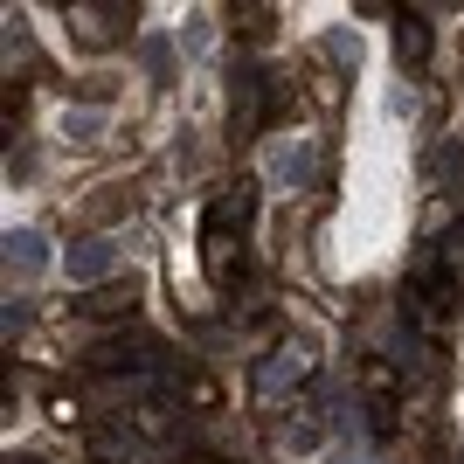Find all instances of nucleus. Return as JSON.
I'll return each instance as SVG.
<instances>
[{"mask_svg": "<svg viewBox=\"0 0 464 464\" xmlns=\"http://www.w3.org/2000/svg\"><path fill=\"white\" fill-rule=\"evenodd\" d=\"M83 368L91 374H174L167 347H153L146 333H125V340H104V347L83 353Z\"/></svg>", "mask_w": 464, "mask_h": 464, "instance_id": "1", "label": "nucleus"}, {"mask_svg": "<svg viewBox=\"0 0 464 464\" xmlns=\"http://www.w3.org/2000/svg\"><path fill=\"white\" fill-rule=\"evenodd\" d=\"M70 21H77V42H91V49H104V42H118L125 28L139 21V7H70Z\"/></svg>", "mask_w": 464, "mask_h": 464, "instance_id": "2", "label": "nucleus"}, {"mask_svg": "<svg viewBox=\"0 0 464 464\" xmlns=\"http://www.w3.org/2000/svg\"><path fill=\"white\" fill-rule=\"evenodd\" d=\"M305 374H312V347H277L271 361L250 374V388H256V395H285V388L305 382Z\"/></svg>", "mask_w": 464, "mask_h": 464, "instance_id": "3", "label": "nucleus"}, {"mask_svg": "<svg viewBox=\"0 0 464 464\" xmlns=\"http://www.w3.org/2000/svg\"><path fill=\"white\" fill-rule=\"evenodd\" d=\"M250 222H256V188H250V180H236V188H222V201L208 208V229L236 236V229H250Z\"/></svg>", "mask_w": 464, "mask_h": 464, "instance_id": "4", "label": "nucleus"}, {"mask_svg": "<svg viewBox=\"0 0 464 464\" xmlns=\"http://www.w3.org/2000/svg\"><path fill=\"white\" fill-rule=\"evenodd\" d=\"M118 264V250L111 243H104V236H77V243H70V256H63V271L77 277V285H91V277H104Z\"/></svg>", "mask_w": 464, "mask_h": 464, "instance_id": "5", "label": "nucleus"}, {"mask_svg": "<svg viewBox=\"0 0 464 464\" xmlns=\"http://www.w3.org/2000/svg\"><path fill=\"white\" fill-rule=\"evenodd\" d=\"M77 312L97 319V326H104V319H132V312H139V285H132V277H125V285H104V291H91Z\"/></svg>", "mask_w": 464, "mask_h": 464, "instance_id": "6", "label": "nucleus"}, {"mask_svg": "<svg viewBox=\"0 0 464 464\" xmlns=\"http://www.w3.org/2000/svg\"><path fill=\"white\" fill-rule=\"evenodd\" d=\"M361 388H368V402H382V409H395V395H402V368L395 361H361Z\"/></svg>", "mask_w": 464, "mask_h": 464, "instance_id": "7", "label": "nucleus"}, {"mask_svg": "<svg viewBox=\"0 0 464 464\" xmlns=\"http://www.w3.org/2000/svg\"><path fill=\"white\" fill-rule=\"evenodd\" d=\"M395 49H402V63L416 70V63L430 56V21L423 14H395Z\"/></svg>", "mask_w": 464, "mask_h": 464, "instance_id": "8", "label": "nucleus"}, {"mask_svg": "<svg viewBox=\"0 0 464 464\" xmlns=\"http://www.w3.org/2000/svg\"><path fill=\"white\" fill-rule=\"evenodd\" d=\"M42 250H49V243H42L35 229H14V236H7V271H28V277H35L42 271Z\"/></svg>", "mask_w": 464, "mask_h": 464, "instance_id": "9", "label": "nucleus"}, {"mask_svg": "<svg viewBox=\"0 0 464 464\" xmlns=\"http://www.w3.org/2000/svg\"><path fill=\"white\" fill-rule=\"evenodd\" d=\"M277 444H285V450H319V444H326V423H319V416H291Z\"/></svg>", "mask_w": 464, "mask_h": 464, "instance_id": "10", "label": "nucleus"}, {"mask_svg": "<svg viewBox=\"0 0 464 464\" xmlns=\"http://www.w3.org/2000/svg\"><path fill=\"white\" fill-rule=\"evenodd\" d=\"M285 180H291V188H305V180H312V146H298V153L285 160Z\"/></svg>", "mask_w": 464, "mask_h": 464, "instance_id": "11", "label": "nucleus"}, {"mask_svg": "<svg viewBox=\"0 0 464 464\" xmlns=\"http://www.w3.org/2000/svg\"><path fill=\"white\" fill-rule=\"evenodd\" d=\"M180 42H188L194 56H201V49H208V14H194V21H188V35H180Z\"/></svg>", "mask_w": 464, "mask_h": 464, "instance_id": "12", "label": "nucleus"}, {"mask_svg": "<svg viewBox=\"0 0 464 464\" xmlns=\"http://www.w3.org/2000/svg\"><path fill=\"white\" fill-rule=\"evenodd\" d=\"M63 132H70V139H97V118H83V111H70V118H63Z\"/></svg>", "mask_w": 464, "mask_h": 464, "instance_id": "13", "label": "nucleus"}, {"mask_svg": "<svg viewBox=\"0 0 464 464\" xmlns=\"http://www.w3.org/2000/svg\"><path fill=\"white\" fill-rule=\"evenodd\" d=\"M14 464H35V458H14Z\"/></svg>", "mask_w": 464, "mask_h": 464, "instance_id": "14", "label": "nucleus"}]
</instances>
